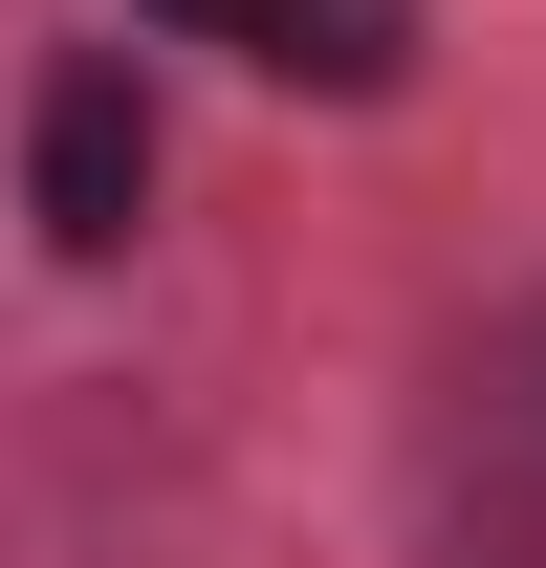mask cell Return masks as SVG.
Here are the masks:
<instances>
[{
  "label": "cell",
  "instance_id": "cell-1",
  "mask_svg": "<svg viewBox=\"0 0 546 568\" xmlns=\"http://www.w3.org/2000/svg\"><path fill=\"white\" fill-rule=\"evenodd\" d=\"M22 219H44L67 263H110L153 219V67L132 44H67V67H44V110H22Z\"/></svg>",
  "mask_w": 546,
  "mask_h": 568
},
{
  "label": "cell",
  "instance_id": "cell-2",
  "mask_svg": "<svg viewBox=\"0 0 546 568\" xmlns=\"http://www.w3.org/2000/svg\"><path fill=\"white\" fill-rule=\"evenodd\" d=\"M153 44H219V67H263V88H415V22L394 0H153Z\"/></svg>",
  "mask_w": 546,
  "mask_h": 568
}]
</instances>
